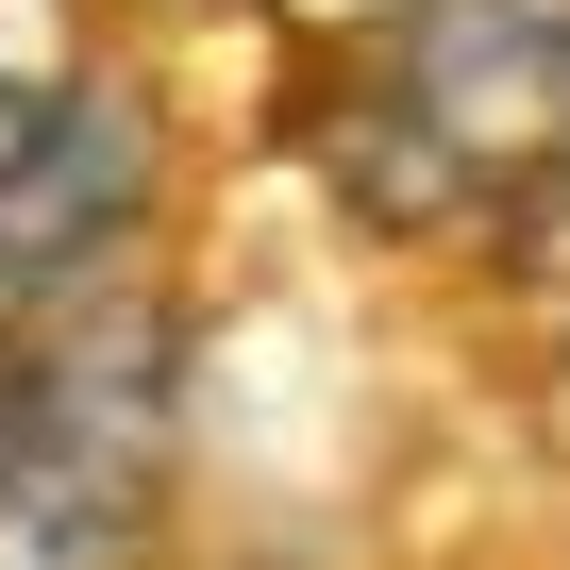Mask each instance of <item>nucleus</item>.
I'll return each instance as SVG.
<instances>
[{
	"label": "nucleus",
	"mask_w": 570,
	"mask_h": 570,
	"mask_svg": "<svg viewBox=\"0 0 570 570\" xmlns=\"http://www.w3.org/2000/svg\"><path fill=\"white\" fill-rule=\"evenodd\" d=\"M218 570H285V553H218Z\"/></svg>",
	"instance_id": "obj_7"
},
{
	"label": "nucleus",
	"mask_w": 570,
	"mask_h": 570,
	"mask_svg": "<svg viewBox=\"0 0 570 570\" xmlns=\"http://www.w3.org/2000/svg\"><path fill=\"white\" fill-rule=\"evenodd\" d=\"M285 18H320V35H353V18H386V0H285Z\"/></svg>",
	"instance_id": "obj_5"
},
{
	"label": "nucleus",
	"mask_w": 570,
	"mask_h": 570,
	"mask_svg": "<svg viewBox=\"0 0 570 570\" xmlns=\"http://www.w3.org/2000/svg\"><path fill=\"white\" fill-rule=\"evenodd\" d=\"M553 453H570V370H553Z\"/></svg>",
	"instance_id": "obj_6"
},
{
	"label": "nucleus",
	"mask_w": 570,
	"mask_h": 570,
	"mask_svg": "<svg viewBox=\"0 0 570 570\" xmlns=\"http://www.w3.org/2000/svg\"><path fill=\"white\" fill-rule=\"evenodd\" d=\"M185 436V336L118 268L0 336V570H135Z\"/></svg>",
	"instance_id": "obj_2"
},
{
	"label": "nucleus",
	"mask_w": 570,
	"mask_h": 570,
	"mask_svg": "<svg viewBox=\"0 0 570 570\" xmlns=\"http://www.w3.org/2000/svg\"><path fill=\"white\" fill-rule=\"evenodd\" d=\"M320 168L370 235H487L570 168V0H386L320 85Z\"/></svg>",
	"instance_id": "obj_1"
},
{
	"label": "nucleus",
	"mask_w": 570,
	"mask_h": 570,
	"mask_svg": "<svg viewBox=\"0 0 570 570\" xmlns=\"http://www.w3.org/2000/svg\"><path fill=\"white\" fill-rule=\"evenodd\" d=\"M151 168H168V151H151V101H118V85L51 101L18 151H0V336H35L51 303H85V285L135 268Z\"/></svg>",
	"instance_id": "obj_3"
},
{
	"label": "nucleus",
	"mask_w": 570,
	"mask_h": 570,
	"mask_svg": "<svg viewBox=\"0 0 570 570\" xmlns=\"http://www.w3.org/2000/svg\"><path fill=\"white\" fill-rule=\"evenodd\" d=\"M487 252H503V285H520L537 320H570V168H537V185L487 218Z\"/></svg>",
	"instance_id": "obj_4"
}]
</instances>
